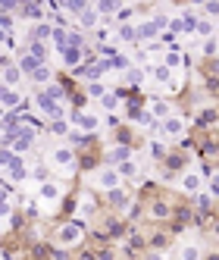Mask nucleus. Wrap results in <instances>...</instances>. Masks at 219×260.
<instances>
[{
    "mask_svg": "<svg viewBox=\"0 0 219 260\" xmlns=\"http://www.w3.org/2000/svg\"><path fill=\"white\" fill-rule=\"evenodd\" d=\"M82 241H85V219L72 216V219L63 222V226H57V245L60 248H76Z\"/></svg>",
    "mask_w": 219,
    "mask_h": 260,
    "instance_id": "1",
    "label": "nucleus"
},
{
    "mask_svg": "<svg viewBox=\"0 0 219 260\" xmlns=\"http://www.w3.org/2000/svg\"><path fill=\"white\" fill-rule=\"evenodd\" d=\"M216 235H219V222H216Z\"/></svg>",
    "mask_w": 219,
    "mask_h": 260,
    "instance_id": "46",
    "label": "nucleus"
},
{
    "mask_svg": "<svg viewBox=\"0 0 219 260\" xmlns=\"http://www.w3.org/2000/svg\"><path fill=\"white\" fill-rule=\"evenodd\" d=\"M53 79H57V76H53V69H50V66H41V69L31 76V82H34V85H41V91H44V88H50V85H53Z\"/></svg>",
    "mask_w": 219,
    "mask_h": 260,
    "instance_id": "25",
    "label": "nucleus"
},
{
    "mask_svg": "<svg viewBox=\"0 0 219 260\" xmlns=\"http://www.w3.org/2000/svg\"><path fill=\"white\" fill-rule=\"evenodd\" d=\"M135 157V151H132V147L129 144H113V147H110V151H106V166H119V163H125V160H132Z\"/></svg>",
    "mask_w": 219,
    "mask_h": 260,
    "instance_id": "14",
    "label": "nucleus"
},
{
    "mask_svg": "<svg viewBox=\"0 0 219 260\" xmlns=\"http://www.w3.org/2000/svg\"><path fill=\"white\" fill-rule=\"evenodd\" d=\"M100 107H103V110H119V94H113V91H110V94L100 101Z\"/></svg>",
    "mask_w": 219,
    "mask_h": 260,
    "instance_id": "36",
    "label": "nucleus"
},
{
    "mask_svg": "<svg viewBox=\"0 0 219 260\" xmlns=\"http://www.w3.org/2000/svg\"><path fill=\"white\" fill-rule=\"evenodd\" d=\"M204 185H207V176H200L197 170H185L178 176V191H185V194H200L204 191Z\"/></svg>",
    "mask_w": 219,
    "mask_h": 260,
    "instance_id": "5",
    "label": "nucleus"
},
{
    "mask_svg": "<svg viewBox=\"0 0 219 260\" xmlns=\"http://www.w3.org/2000/svg\"><path fill=\"white\" fill-rule=\"evenodd\" d=\"M28 53H31L34 60L44 63V57H47V44H44V41H31V44H28Z\"/></svg>",
    "mask_w": 219,
    "mask_h": 260,
    "instance_id": "33",
    "label": "nucleus"
},
{
    "mask_svg": "<svg viewBox=\"0 0 219 260\" xmlns=\"http://www.w3.org/2000/svg\"><path fill=\"white\" fill-rule=\"evenodd\" d=\"M100 122H103V119H100L97 113H88V110H85V113H72V125H79L85 135L100 132Z\"/></svg>",
    "mask_w": 219,
    "mask_h": 260,
    "instance_id": "9",
    "label": "nucleus"
},
{
    "mask_svg": "<svg viewBox=\"0 0 219 260\" xmlns=\"http://www.w3.org/2000/svg\"><path fill=\"white\" fill-rule=\"evenodd\" d=\"M216 35V22H210V19H197V25H194V38L197 41H210Z\"/></svg>",
    "mask_w": 219,
    "mask_h": 260,
    "instance_id": "21",
    "label": "nucleus"
},
{
    "mask_svg": "<svg viewBox=\"0 0 219 260\" xmlns=\"http://www.w3.org/2000/svg\"><path fill=\"white\" fill-rule=\"evenodd\" d=\"M141 76H144V69H138V66H132L129 72H125V82H132V85H138V82H141Z\"/></svg>",
    "mask_w": 219,
    "mask_h": 260,
    "instance_id": "39",
    "label": "nucleus"
},
{
    "mask_svg": "<svg viewBox=\"0 0 219 260\" xmlns=\"http://www.w3.org/2000/svg\"><path fill=\"white\" fill-rule=\"evenodd\" d=\"M148 216H151V219H160V222H163V219H172V204H169L166 198H154L151 207H148Z\"/></svg>",
    "mask_w": 219,
    "mask_h": 260,
    "instance_id": "16",
    "label": "nucleus"
},
{
    "mask_svg": "<svg viewBox=\"0 0 219 260\" xmlns=\"http://www.w3.org/2000/svg\"><path fill=\"white\" fill-rule=\"evenodd\" d=\"M60 60H63V66H79L82 60H85V50H79V47H66L63 53H60Z\"/></svg>",
    "mask_w": 219,
    "mask_h": 260,
    "instance_id": "23",
    "label": "nucleus"
},
{
    "mask_svg": "<svg viewBox=\"0 0 219 260\" xmlns=\"http://www.w3.org/2000/svg\"><path fill=\"white\" fill-rule=\"evenodd\" d=\"M116 41H138V22L119 25V28H116Z\"/></svg>",
    "mask_w": 219,
    "mask_h": 260,
    "instance_id": "28",
    "label": "nucleus"
},
{
    "mask_svg": "<svg viewBox=\"0 0 219 260\" xmlns=\"http://www.w3.org/2000/svg\"><path fill=\"white\" fill-rule=\"evenodd\" d=\"M13 50H16V38L4 35V60H13Z\"/></svg>",
    "mask_w": 219,
    "mask_h": 260,
    "instance_id": "35",
    "label": "nucleus"
},
{
    "mask_svg": "<svg viewBox=\"0 0 219 260\" xmlns=\"http://www.w3.org/2000/svg\"><path fill=\"white\" fill-rule=\"evenodd\" d=\"M53 31H57V28H53V22H50V19H38V22H34V31H31V38H34V41H44V44H47V41L53 38Z\"/></svg>",
    "mask_w": 219,
    "mask_h": 260,
    "instance_id": "19",
    "label": "nucleus"
},
{
    "mask_svg": "<svg viewBox=\"0 0 219 260\" xmlns=\"http://www.w3.org/2000/svg\"><path fill=\"white\" fill-rule=\"evenodd\" d=\"M210 194H213V198H219V173H213V176H210Z\"/></svg>",
    "mask_w": 219,
    "mask_h": 260,
    "instance_id": "42",
    "label": "nucleus"
},
{
    "mask_svg": "<svg viewBox=\"0 0 219 260\" xmlns=\"http://www.w3.org/2000/svg\"><path fill=\"white\" fill-rule=\"evenodd\" d=\"M116 170H119V176H122L125 182H129V179H138V176H141V160H138V157H132V160L119 163Z\"/></svg>",
    "mask_w": 219,
    "mask_h": 260,
    "instance_id": "20",
    "label": "nucleus"
},
{
    "mask_svg": "<svg viewBox=\"0 0 219 260\" xmlns=\"http://www.w3.org/2000/svg\"><path fill=\"white\" fill-rule=\"evenodd\" d=\"M138 122H141V125H144V128H148V132H154V128H157V125H160V119H154V116H151V113H141V116H138Z\"/></svg>",
    "mask_w": 219,
    "mask_h": 260,
    "instance_id": "37",
    "label": "nucleus"
},
{
    "mask_svg": "<svg viewBox=\"0 0 219 260\" xmlns=\"http://www.w3.org/2000/svg\"><path fill=\"white\" fill-rule=\"evenodd\" d=\"M148 72H151V79H154V85H160V88H166V91H175L178 85H175V72L169 69V66H163V63H157V66H148Z\"/></svg>",
    "mask_w": 219,
    "mask_h": 260,
    "instance_id": "8",
    "label": "nucleus"
},
{
    "mask_svg": "<svg viewBox=\"0 0 219 260\" xmlns=\"http://www.w3.org/2000/svg\"><path fill=\"white\" fill-rule=\"evenodd\" d=\"M50 132H53V135H66V132H69V122H66V119L50 122Z\"/></svg>",
    "mask_w": 219,
    "mask_h": 260,
    "instance_id": "40",
    "label": "nucleus"
},
{
    "mask_svg": "<svg viewBox=\"0 0 219 260\" xmlns=\"http://www.w3.org/2000/svg\"><path fill=\"white\" fill-rule=\"evenodd\" d=\"M13 28H16V19H13V16H0V31H4V35H13Z\"/></svg>",
    "mask_w": 219,
    "mask_h": 260,
    "instance_id": "38",
    "label": "nucleus"
},
{
    "mask_svg": "<svg viewBox=\"0 0 219 260\" xmlns=\"http://www.w3.org/2000/svg\"><path fill=\"white\" fill-rule=\"evenodd\" d=\"M160 63H163V66H169L172 72L181 69V47H169V50H166V57H163Z\"/></svg>",
    "mask_w": 219,
    "mask_h": 260,
    "instance_id": "27",
    "label": "nucleus"
},
{
    "mask_svg": "<svg viewBox=\"0 0 219 260\" xmlns=\"http://www.w3.org/2000/svg\"><path fill=\"white\" fill-rule=\"evenodd\" d=\"M63 198H66V185H63V182L47 179V182H41V185H38V201H41V207L53 210Z\"/></svg>",
    "mask_w": 219,
    "mask_h": 260,
    "instance_id": "4",
    "label": "nucleus"
},
{
    "mask_svg": "<svg viewBox=\"0 0 219 260\" xmlns=\"http://www.w3.org/2000/svg\"><path fill=\"white\" fill-rule=\"evenodd\" d=\"M34 110H38L41 116H47L50 122H60V119H63V107H60L57 101H50V98L44 94V91H41L38 98H34Z\"/></svg>",
    "mask_w": 219,
    "mask_h": 260,
    "instance_id": "7",
    "label": "nucleus"
},
{
    "mask_svg": "<svg viewBox=\"0 0 219 260\" xmlns=\"http://www.w3.org/2000/svg\"><path fill=\"white\" fill-rule=\"evenodd\" d=\"M122 182H125V179L119 176L116 166H100V170H94V176H91V188H97V191L110 194V191L122 188Z\"/></svg>",
    "mask_w": 219,
    "mask_h": 260,
    "instance_id": "2",
    "label": "nucleus"
},
{
    "mask_svg": "<svg viewBox=\"0 0 219 260\" xmlns=\"http://www.w3.org/2000/svg\"><path fill=\"white\" fill-rule=\"evenodd\" d=\"M88 94H91V98H100V101H103V98L110 94V91H106V85H103V82H91V85H88Z\"/></svg>",
    "mask_w": 219,
    "mask_h": 260,
    "instance_id": "34",
    "label": "nucleus"
},
{
    "mask_svg": "<svg viewBox=\"0 0 219 260\" xmlns=\"http://www.w3.org/2000/svg\"><path fill=\"white\" fill-rule=\"evenodd\" d=\"M25 98H22V88H4V113H13V110H22Z\"/></svg>",
    "mask_w": 219,
    "mask_h": 260,
    "instance_id": "17",
    "label": "nucleus"
},
{
    "mask_svg": "<svg viewBox=\"0 0 219 260\" xmlns=\"http://www.w3.org/2000/svg\"><path fill=\"white\" fill-rule=\"evenodd\" d=\"M94 10H97V16H119V4H113V0H97L94 4Z\"/></svg>",
    "mask_w": 219,
    "mask_h": 260,
    "instance_id": "29",
    "label": "nucleus"
},
{
    "mask_svg": "<svg viewBox=\"0 0 219 260\" xmlns=\"http://www.w3.org/2000/svg\"><path fill=\"white\" fill-rule=\"evenodd\" d=\"M148 113H151L154 119H160V122H166L169 116H175V113H172V104H169L166 98H148Z\"/></svg>",
    "mask_w": 219,
    "mask_h": 260,
    "instance_id": "10",
    "label": "nucleus"
},
{
    "mask_svg": "<svg viewBox=\"0 0 219 260\" xmlns=\"http://www.w3.org/2000/svg\"><path fill=\"white\" fill-rule=\"evenodd\" d=\"M50 163L57 166L60 173H66V176H76L79 173V151H72L69 144H60V147L50 151Z\"/></svg>",
    "mask_w": 219,
    "mask_h": 260,
    "instance_id": "3",
    "label": "nucleus"
},
{
    "mask_svg": "<svg viewBox=\"0 0 219 260\" xmlns=\"http://www.w3.org/2000/svg\"><path fill=\"white\" fill-rule=\"evenodd\" d=\"M148 260H163V254L160 251H148Z\"/></svg>",
    "mask_w": 219,
    "mask_h": 260,
    "instance_id": "43",
    "label": "nucleus"
},
{
    "mask_svg": "<svg viewBox=\"0 0 219 260\" xmlns=\"http://www.w3.org/2000/svg\"><path fill=\"white\" fill-rule=\"evenodd\" d=\"M44 94H47L50 101H57V104H66V91H63V88H60L57 82H53L50 88H44Z\"/></svg>",
    "mask_w": 219,
    "mask_h": 260,
    "instance_id": "31",
    "label": "nucleus"
},
{
    "mask_svg": "<svg viewBox=\"0 0 219 260\" xmlns=\"http://www.w3.org/2000/svg\"><path fill=\"white\" fill-rule=\"evenodd\" d=\"M79 28H82V31H88V28H100V16H97L94 7H91L85 16H79Z\"/></svg>",
    "mask_w": 219,
    "mask_h": 260,
    "instance_id": "26",
    "label": "nucleus"
},
{
    "mask_svg": "<svg viewBox=\"0 0 219 260\" xmlns=\"http://www.w3.org/2000/svg\"><path fill=\"white\" fill-rule=\"evenodd\" d=\"M148 154L154 157V160H163L169 154V147H166V138H151L148 141Z\"/></svg>",
    "mask_w": 219,
    "mask_h": 260,
    "instance_id": "24",
    "label": "nucleus"
},
{
    "mask_svg": "<svg viewBox=\"0 0 219 260\" xmlns=\"http://www.w3.org/2000/svg\"><path fill=\"white\" fill-rule=\"evenodd\" d=\"M210 204H213V194H207V191L194 194V207H197L200 213H207V210H210Z\"/></svg>",
    "mask_w": 219,
    "mask_h": 260,
    "instance_id": "32",
    "label": "nucleus"
},
{
    "mask_svg": "<svg viewBox=\"0 0 219 260\" xmlns=\"http://www.w3.org/2000/svg\"><path fill=\"white\" fill-rule=\"evenodd\" d=\"M204 260H219V254H207V257H204Z\"/></svg>",
    "mask_w": 219,
    "mask_h": 260,
    "instance_id": "45",
    "label": "nucleus"
},
{
    "mask_svg": "<svg viewBox=\"0 0 219 260\" xmlns=\"http://www.w3.org/2000/svg\"><path fill=\"white\" fill-rule=\"evenodd\" d=\"M160 35H163V28H160V25L151 19V16L138 22V41H151V44H157V38H160Z\"/></svg>",
    "mask_w": 219,
    "mask_h": 260,
    "instance_id": "15",
    "label": "nucleus"
},
{
    "mask_svg": "<svg viewBox=\"0 0 219 260\" xmlns=\"http://www.w3.org/2000/svg\"><path fill=\"white\" fill-rule=\"evenodd\" d=\"M106 204H110L116 213H129V210H132V194L125 191V188H116V191L106 194Z\"/></svg>",
    "mask_w": 219,
    "mask_h": 260,
    "instance_id": "13",
    "label": "nucleus"
},
{
    "mask_svg": "<svg viewBox=\"0 0 219 260\" xmlns=\"http://www.w3.org/2000/svg\"><path fill=\"white\" fill-rule=\"evenodd\" d=\"M25 72L19 69L16 60H4V88H22Z\"/></svg>",
    "mask_w": 219,
    "mask_h": 260,
    "instance_id": "11",
    "label": "nucleus"
},
{
    "mask_svg": "<svg viewBox=\"0 0 219 260\" xmlns=\"http://www.w3.org/2000/svg\"><path fill=\"white\" fill-rule=\"evenodd\" d=\"M94 207H97L94 194H91V191H82V194H79V201H76V216H79V219H85L88 213H94Z\"/></svg>",
    "mask_w": 219,
    "mask_h": 260,
    "instance_id": "18",
    "label": "nucleus"
},
{
    "mask_svg": "<svg viewBox=\"0 0 219 260\" xmlns=\"http://www.w3.org/2000/svg\"><path fill=\"white\" fill-rule=\"evenodd\" d=\"M28 176H31V166H28L19 154H16V160L10 163V170L4 173V179H7V182H25Z\"/></svg>",
    "mask_w": 219,
    "mask_h": 260,
    "instance_id": "12",
    "label": "nucleus"
},
{
    "mask_svg": "<svg viewBox=\"0 0 219 260\" xmlns=\"http://www.w3.org/2000/svg\"><path fill=\"white\" fill-rule=\"evenodd\" d=\"M200 13H204V19H219V0H204L200 4Z\"/></svg>",
    "mask_w": 219,
    "mask_h": 260,
    "instance_id": "30",
    "label": "nucleus"
},
{
    "mask_svg": "<svg viewBox=\"0 0 219 260\" xmlns=\"http://www.w3.org/2000/svg\"><path fill=\"white\" fill-rule=\"evenodd\" d=\"M204 257H207L204 248H200V245H191V241L178 248V260H204Z\"/></svg>",
    "mask_w": 219,
    "mask_h": 260,
    "instance_id": "22",
    "label": "nucleus"
},
{
    "mask_svg": "<svg viewBox=\"0 0 219 260\" xmlns=\"http://www.w3.org/2000/svg\"><path fill=\"white\" fill-rule=\"evenodd\" d=\"M106 232H110V235H122V232H125V226H122L119 219H110V222H106Z\"/></svg>",
    "mask_w": 219,
    "mask_h": 260,
    "instance_id": "41",
    "label": "nucleus"
},
{
    "mask_svg": "<svg viewBox=\"0 0 219 260\" xmlns=\"http://www.w3.org/2000/svg\"><path fill=\"white\" fill-rule=\"evenodd\" d=\"M160 132H163V138H166V141H178V138L188 135V122L175 113V116H169L166 122H160Z\"/></svg>",
    "mask_w": 219,
    "mask_h": 260,
    "instance_id": "6",
    "label": "nucleus"
},
{
    "mask_svg": "<svg viewBox=\"0 0 219 260\" xmlns=\"http://www.w3.org/2000/svg\"><path fill=\"white\" fill-rule=\"evenodd\" d=\"M4 260H16V254H10V251H4Z\"/></svg>",
    "mask_w": 219,
    "mask_h": 260,
    "instance_id": "44",
    "label": "nucleus"
}]
</instances>
